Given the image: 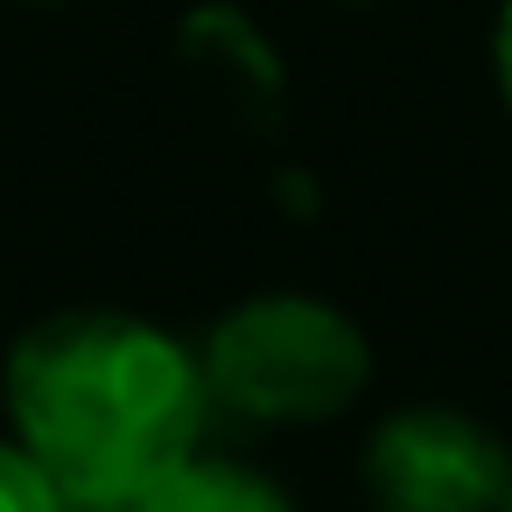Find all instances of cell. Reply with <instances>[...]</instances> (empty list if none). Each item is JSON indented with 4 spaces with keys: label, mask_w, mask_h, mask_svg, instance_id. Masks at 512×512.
Returning <instances> with one entry per match:
<instances>
[{
    "label": "cell",
    "mask_w": 512,
    "mask_h": 512,
    "mask_svg": "<svg viewBox=\"0 0 512 512\" xmlns=\"http://www.w3.org/2000/svg\"><path fill=\"white\" fill-rule=\"evenodd\" d=\"M8 435L71 505H141L204 456L218 421L204 358L134 309H64L8 351Z\"/></svg>",
    "instance_id": "obj_1"
},
{
    "label": "cell",
    "mask_w": 512,
    "mask_h": 512,
    "mask_svg": "<svg viewBox=\"0 0 512 512\" xmlns=\"http://www.w3.org/2000/svg\"><path fill=\"white\" fill-rule=\"evenodd\" d=\"M204 386L225 421L246 428H316L344 414L372 379L365 330L323 295H246L225 309L204 344Z\"/></svg>",
    "instance_id": "obj_2"
},
{
    "label": "cell",
    "mask_w": 512,
    "mask_h": 512,
    "mask_svg": "<svg viewBox=\"0 0 512 512\" xmlns=\"http://www.w3.org/2000/svg\"><path fill=\"white\" fill-rule=\"evenodd\" d=\"M365 491L379 512H505L512 449L477 414L421 400L372 428Z\"/></svg>",
    "instance_id": "obj_3"
},
{
    "label": "cell",
    "mask_w": 512,
    "mask_h": 512,
    "mask_svg": "<svg viewBox=\"0 0 512 512\" xmlns=\"http://www.w3.org/2000/svg\"><path fill=\"white\" fill-rule=\"evenodd\" d=\"M127 512H295V505L274 477H260L232 456H190Z\"/></svg>",
    "instance_id": "obj_4"
},
{
    "label": "cell",
    "mask_w": 512,
    "mask_h": 512,
    "mask_svg": "<svg viewBox=\"0 0 512 512\" xmlns=\"http://www.w3.org/2000/svg\"><path fill=\"white\" fill-rule=\"evenodd\" d=\"M0 512H71V498L57 491V477L15 435H0Z\"/></svg>",
    "instance_id": "obj_5"
},
{
    "label": "cell",
    "mask_w": 512,
    "mask_h": 512,
    "mask_svg": "<svg viewBox=\"0 0 512 512\" xmlns=\"http://www.w3.org/2000/svg\"><path fill=\"white\" fill-rule=\"evenodd\" d=\"M491 71H498V92L512 106V0L498 8V29H491Z\"/></svg>",
    "instance_id": "obj_6"
},
{
    "label": "cell",
    "mask_w": 512,
    "mask_h": 512,
    "mask_svg": "<svg viewBox=\"0 0 512 512\" xmlns=\"http://www.w3.org/2000/svg\"><path fill=\"white\" fill-rule=\"evenodd\" d=\"M71 512H127V505H71Z\"/></svg>",
    "instance_id": "obj_7"
},
{
    "label": "cell",
    "mask_w": 512,
    "mask_h": 512,
    "mask_svg": "<svg viewBox=\"0 0 512 512\" xmlns=\"http://www.w3.org/2000/svg\"><path fill=\"white\" fill-rule=\"evenodd\" d=\"M505 512H512V491H505Z\"/></svg>",
    "instance_id": "obj_8"
}]
</instances>
